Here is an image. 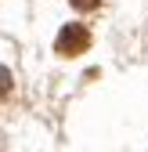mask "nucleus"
Returning a JSON list of instances; mask_svg holds the SVG:
<instances>
[{
    "label": "nucleus",
    "instance_id": "f257e3e1",
    "mask_svg": "<svg viewBox=\"0 0 148 152\" xmlns=\"http://www.w3.org/2000/svg\"><path fill=\"white\" fill-rule=\"evenodd\" d=\"M90 47V33L80 26V22H69L62 33H58V40H54V51L62 54V58H76V54H83Z\"/></svg>",
    "mask_w": 148,
    "mask_h": 152
},
{
    "label": "nucleus",
    "instance_id": "f03ea898",
    "mask_svg": "<svg viewBox=\"0 0 148 152\" xmlns=\"http://www.w3.org/2000/svg\"><path fill=\"white\" fill-rule=\"evenodd\" d=\"M7 94H11V69L0 65V98H7Z\"/></svg>",
    "mask_w": 148,
    "mask_h": 152
},
{
    "label": "nucleus",
    "instance_id": "7ed1b4c3",
    "mask_svg": "<svg viewBox=\"0 0 148 152\" xmlns=\"http://www.w3.org/2000/svg\"><path fill=\"white\" fill-rule=\"evenodd\" d=\"M69 4L76 7V11H94V7L101 4V0H69Z\"/></svg>",
    "mask_w": 148,
    "mask_h": 152
}]
</instances>
